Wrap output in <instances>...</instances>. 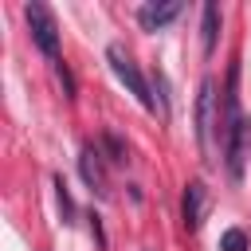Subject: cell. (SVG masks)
Returning a JSON list of instances; mask_svg holds the SVG:
<instances>
[{
  "label": "cell",
  "instance_id": "ba28073f",
  "mask_svg": "<svg viewBox=\"0 0 251 251\" xmlns=\"http://www.w3.org/2000/svg\"><path fill=\"white\" fill-rule=\"evenodd\" d=\"M216 35H220V4H204V12H200V51L204 55H212L216 51Z\"/></svg>",
  "mask_w": 251,
  "mask_h": 251
},
{
  "label": "cell",
  "instance_id": "7a4b0ae2",
  "mask_svg": "<svg viewBox=\"0 0 251 251\" xmlns=\"http://www.w3.org/2000/svg\"><path fill=\"white\" fill-rule=\"evenodd\" d=\"M220 114H216V82L212 78H204L200 82V94H196V145H200V157L212 165L216 161V141H212V133L220 129Z\"/></svg>",
  "mask_w": 251,
  "mask_h": 251
},
{
  "label": "cell",
  "instance_id": "277c9868",
  "mask_svg": "<svg viewBox=\"0 0 251 251\" xmlns=\"http://www.w3.org/2000/svg\"><path fill=\"white\" fill-rule=\"evenodd\" d=\"M247 141H251V122L243 118L239 126H231L224 133V165H227V176L231 180H243V165H247Z\"/></svg>",
  "mask_w": 251,
  "mask_h": 251
},
{
  "label": "cell",
  "instance_id": "8992f818",
  "mask_svg": "<svg viewBox=\"0 0 251 251\" xmlns=\"http://www.w3.org/2000/svg\"><path fill=\"white\" fill-rule=\"evenodd\" d=\"M78 173H82V180L98 192V196H106L110 192V184H106V169H102V153H98V145H82V157H78Z\"/></svg>",
  "mask_w": 251,
  "mask_h": 251
},
{
  "label": "cell",
  "instance_id": "52a82bcc",
  "mask_svg": "<svg viewBox=\"0 0 251 251\" xmlns=\"http://www.w3.org/2000/svg\"><path fill=\"white\" fill-rule=\"evenodd\" d=\"M180 16V4L176 0H165V4H141L137 8V24L145 27V31H161L165 24H173Z\"/></svg>",
  "mask_w": 251,
  "mask_h": 251
},
{
  "label": "cell",
  "instance_id": "5b68a950",
  "mask_svg": "<svg viewBox=\"0 0 251 251\" xmlns=\"http://www.w3.org/2000/svg\"><path fill=\"white\" fill-rule=\"evenodd\" d=\"M180 216H184V227L188 231H200L204 227V220H208V188H204V180H188L184 184Z\"/></svg>",
  "mask_w": 251,
  "mask_h": 251
},
{
  "label": "cell",
  "instance_id": "8fae6325",
  "mask_svg": "<svg viewBox=\"0 0 251 251\" xmlns=\"http://www.w3.org/2000/svg\"><path fill=\"white\" fill-rule=\"evenodd\" d=\"M102 145L110 149V161H114V165H122V161H126V145H122L118 137H110V133H106V137H102Z\"/></svg>",
  "mask_w": 251,
  "mask_h": 251
},
{
  "label": "cell",
  "instance_id": "9c48e42d",
  "mask_svg": "<svg viewBox=\"0 0 251 251\" xmlns=\"http://www.w3.org/2000/svg\"><path fill=\"white\" fill-rule=\"evenodd\" d=\"M55 200H59V212H63V224L75 220V204H71V192H67V180L55 176Z\"/></svg>",
  "mask_w": 251,
  "mask_h": 251
},
{
  "label": "cell",
  "instance_id": "3957f363",
  "mask_svg": "<svg viewBox=\"0 0 251 251\" xmlns=\"http://www.w3.org/2000/svg\"><path fill=\"white\" fill-rule=\"evenodd\" d=\"M24 20H27V27H31L35 47H39L47 59L59 63V24H55L51 8H47V4H27V8H24Z\"/></svg>",
  "mask_w": 251,
  "mask_h": 251
},
{
  "label": "cell",
  "instance_id": "30bf717a",
  "mask_svg": "<svg viewBox=\"0 0 251 251\" xmlns=\"http://www.w3.org/2000/svg\"><path fill=\"white\" fill-rule=\"evenodd\" d=\"M220 251H247V231L227 227V231L220 235Z\"/></svg>",
  "mask_w": 251,
  "mask_h": 251
},
{
  "label": "cell",
  "instance_id": "6da1fadb",
  "mask_svg": "<svg viewBox=\"0 0 251 251\" xmlns=\"http://www.w3.org/2000/svg\"><path fill=\"white\" fill-rule=\"evenodd\" d=\"M106 59H110V71L118 75V82H122V86H126V90H129L145 110H153V114H157L161 106H157V98L149 94V82H145V75L137 71V63L129 59V51H126L122 43H110V47H106Z\"/></svg>",
  "mask_w": 251,
  "mask_h": 251
},
{
  "label": "cell",
  "instance_id": "7c38bea8",
  "mask_svg": "<svg viewBox=\"0 0 251 251\" xmlns=\"http://www.w3.org/2000/svg\"><path fill=\"white\" fill-rule=\"evenodd\" d=\"M55 75L63 78V86H67V98H75V78H71V71H67V63H63V59L55 63Z\"/></svg>",
  "mask_w": 251,
  "mask_h": 251
}]
</instances>
